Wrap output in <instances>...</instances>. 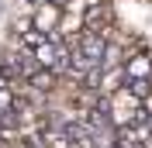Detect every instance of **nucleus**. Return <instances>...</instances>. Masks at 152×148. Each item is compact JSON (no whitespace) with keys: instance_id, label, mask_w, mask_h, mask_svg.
<instances>
[{"instance_id":"f257e3e1","label":"nucleus","mask_w":152,"mask_h":148,"mask_svg":"<svg viewBox=\"0 0 152 148\" xmlns=\"http://www.w3.org/2000/svg\"><path fill=\"white\" fill-rule=\"evenodd\" d=\"M111 21H114V10H111V4H90V7L83 10V28L86 31H104V28H111Z\"/></svg>"},{"instance_id":"f03ea898","label":"nucleus","mask_w":152,"mask_h":148,"mask_svg":"<svg viewBox=\"0 0 152 148\" xmlns=\"http://www.w3.org/2000/svg\"><path fill=\"white\" fill-rule=\"evenodd\" d=\"M124 79H152V55L149 52H132V55L121 62Z\"/></svg>"},{"instance_id":"7ed1b4c3","label":"nucleus","mask_w":152,"mask_h":148,"mask_svg":"<svg viewBox=\"0 0 152 148\" xmlns=\"http://www.w3.org/2000/svg\"><path fill=\"white\" fill-rule=\"evenodd\" d=\"M59 17H62V10L56 7V4H38L35 7V17H31V28L42 31V35H52L59 24Z\"/></svg>"},{"instance_id":"20e7f679","label":"nucleus","mask_w":152,"mask_h":148,"mask_svg":"<svg viewBox=\"0 0 152 148\" xmlns=\"http://www.w3.org/2000/svg\"><path fill=\"white\" fill-rule=\"evenodd\" d=\"M107 110H138V100L121 86V90L107 93Z\"/></svg>"},{"instance_id":"39448f33","label":"nucleus","mask_w":152,"mask_h":148,"mask_svg":"<svg viewBox=\"0 0 152 148\" xmlns=\"http://www.w3.org/2000/svg\"><path fill=\"white\" fill-rule=\"evenodd\" d=\"M124 90L132 93L135 100H142V96L152 93V79H124Z\"/></svg>"},{"instance_id":"423d86ee","label":"nucleus","mask_w":152,"mask_h":148,"mask_svg":"<svg viewBox=\"0 0 152 148\" xmlns=\"http://www.w3.org/2000/svg\"><path fill=\"white\" fill-rule=\"evenodd\" d=\"M14 103H18V96L10 93V86H4V90H0V114L14 110Z\"/></svg>"},{"instance_id":"0eeeda50","label":"nucleus","mask_w":152,"mask_h":148,"mask_svg":"<svg viewBox=\"0 0 152 148\" xmlns=\"http://www.w3.org/2000/svg\"><path fill=\"white\" fill-rule=\"evenodd\" d=\"M138 110H142L145 117H152V93H149V96H142V100H138Z\"/></svg>"},{"instance_id":"6e6552de","label":"nucleus","mask_w":152,"mask_h":148,"mask_svg":"<svg viewBox=\"0 0 152 148\" xmlns=\"http://www.w3.org/2000/svg\"><path fill=\"white\" fill-rule=\"evenodd\" d=\"M48 4H56V7L62 10V7H66V4H69V0H48Z\"/></svg>"},{"instance_id":"1a4fd4ad","label":"nucleus","mask_w":152,"mask_h":148,"mask_svg":"<svg viewBox=\"0 0 152 148\" xmlns=\"http://www.w3.org/2000/svg\"><path fill=\"white\" fill-rule=\"evenodd\" d=\"M145 128H149V131H152V117H145Z\"/></svg>"}]
</instances>
